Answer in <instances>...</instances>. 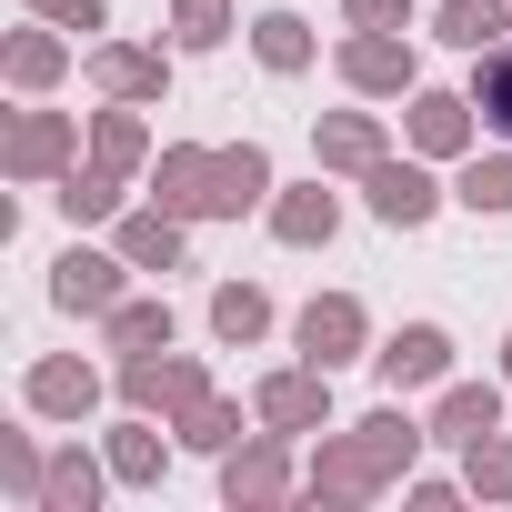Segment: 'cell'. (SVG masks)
Here are the masks:
<instances>
[{
  "instance_id": "6da1fadb",
  "label": "cell",
  "mask_w": 512,
  "mask_h": 512,
  "mask_svg": "<svg viewBox=\"0 0 512 512\" xmlns=\"http://www.w3.org/2000/svg\"><path fill=\"white\" fill-rule=\"evenodd\" d=\"M482 111H492V121H502V131H512V51H502V61H492V71H482Z\"/></svg>"
}]
</instances>
